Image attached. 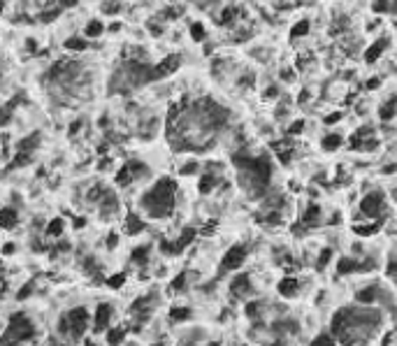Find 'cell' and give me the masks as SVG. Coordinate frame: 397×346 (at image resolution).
I'll return each instance as SVG.
<instances>
[{
	"label": "cell",
	"mask_w": 397,
	"mask_h": 346,
	"mask_svg": "<svg viewBox=\"0 0 397 346\" xmlns=\"http://www.w3.org/2000/svg\"><path fill=\"white\" fill-rule=\"evenodd\" d=\"M383 325V314L376 304L344 307L330 321V332L342 346H367L376 339Z\"/></svg>",
	"instance_id": "cell-1"
},
{
	"label": "cell",
	"mask_w": 397,
	"mask_h": 346,
	"mask_svg": "<svg viewBox=\"0 0 397 346\" xmlns=\"http://www.w3.org/2000/svg\"><path fill=\"white\" fill-rule=\"evenodd\" d=\"M139 207L142 212L153 221H163L170 219L177 209V184L168 177L158 179L139 200Z\"/></svg>",
	"instance_id": "cell-2"
},
{
	"label": "cell",
	"mask_w": 397,
	"mask_h": 346,
	"mask_svg": "<svg viewBox=\"0 0 397 346\" xmlns=\"http://www.w3.org/2000/svg\"><path fill=\"white\" fill-rule=\"evenodd\" d=\"M37 339V325L26 311L10 316L5 330L0 334V346H26Z\"/></svg>",
	"instance_id": "cell-3"
},
{
	"label": "cell",
	"mask_w": 397,
	"mask_h": 346,
	"mask_svg": "<svg viewBox=\"0 0 397 346\" xmlns=\"http://www.w3.org/2000/svg\"><path fill=\"white\" fill-rule=\"evenodd\" d=\"M91 330V311L86 307H74V309L65 311L58 321V334L63 339H70L74 344L84 339Z\"/></svg>",
	"instance_id": "cell-4"
},
{
	"label": "cell",
	"mask_w": 397,
	"mask_h": 346,
	"mask_svg": "<svg viewBox=\"0 0 397 346\" xmlns=\"http://www.w3.org/2000/svg\"><path fill=\"white\" fill-rule=\"evenodd\" d=\"M388 212V200L381 191H369L362 195L360 200V214L362 221H379L383 214Z\"/></svg>",
	"instance_id": "cell-5"
},
{
	"label": "cell",
	"mask_w": 397,
	"mask_h": 346,
	"mask_svg": "<svg viewBox=\"0 0 397 346\" xmlns=\"http://www.w3.org/2000/svg\"><path fill=\"white\" fill-rule=\"evenodd\" d=\"M112 318H114V309H112V304L100 302L96 309L91 311V332L103 334L105 330L112 328Z\"/></svg>",
	"instance_id": "cell-6"
},
{
	"label": "cell",
	"mask_w": 397,
	"mask_h": 346,
	"mask_svg": "<svg viewBox=\"0 0 397 346\" xmlns=\"http://www.w3.org/2000/svg\"><path fill=\"white\" fill-rule=\"evenodd\" d=\"M247 255H249V249L244 244H235V246H230L225 251L221 261V272H237V270L247 263Z\"/></svg>",
	"instance_id": "cell-7"
},
{
	"label": "cell",
	"mask_w": 397,
	"mask_h": 346,
	"mask_svg": "<svg viewBox=\"0 0 397 346\" xmlns=\"http://www.w3.org/2000/svg\"><path fill=\"white\" fill-rule=\"evenodd\" d=\"M253 291V286H251V277L249 274H235L232 277V281H230V293L235 295V298H249Z\"/></svg>",
	"instance_id": "cell-8"
},
{
	"label": "cell",
	"mask_w": 397,
	"mask_h": 346,
	"mask_svg": "<svg viewBox=\"0 0 397 346\" xmlns=\"http://www.w3.org/2000/svg\"><path fill=\"white\" fill-rule=\"evenodd\" d=\"M177 67H179V56H170L165 61H161L156 67H151V79H163L168 77L170 72H175Z\"/></svg>",
	"instance_id": "cell-9"
},
{
	"label": "cell",
	"mask_w": 397,
	"mask_h": 346,
	"mask_svg": "<svg viewBox=\"0 0 397 346\" xmlns=\"http://www.w3.org/2000/svg\"><path fill=\"white\" fill-rule=\"evenodd\" d=\"M123 230H126V235H139V232L146 230V223L137 214H128L126 221H123Z\"/></svg>",
	"instance_id": "cell-10"
},
{
	"label": "cell",
	"mask_w": 397,
	"mask_h": 346,
	"mask_svg": "<svg viewBox=\"0 0 397 346\" xmlns=\"http://www.w3.org/2000/svg\"><path fill=\"white\" fill-rule=\"evenodd\" d=\"M277 291L281 293L283 298H295V295L300 293V281L295 279V277H283V279L279 281Z\"/></svg>",
	"instance_id": "cell-11"
},
{
	"label": "cell",
	"mask_w": 397,
	"mask_h": 346,
	"mask_svg": "<svg viewBox=\"0 0 397 346\" xmlns=\"http://www.w3.org/2000/svg\"><path fill=\"white\" fill-rule=\"evenodd\" d=\"M17 223H19L17 209H12V207H3V209H0V230H12Z\"/></svg>",
	"instance_id": "cell-12"
},
{
	"label": "cell",
	"mask_w": 397,
	"mask_h": 346,
	"mask_svg": "<svg viewBox=\"0 0 397 346\" xmlns=\"http://www.w3.org/2000/svg\"><path fill=\"white\" fill-rule=\"evenodd\" d=\"M126 337H128V332L123 328H109V330H105V341H107V346H123Z\"/></svg>",
	"instance_id": "cell-13"
},
{
	"label": "cell",
	"mask_w": 397,
	"mask_h": 346,
	"mask_svg": "<svg viewBox=\"0 0 397 346\" xmlns=\"http://www.w3.org/2000/svg\"><path fill=\"white\" fill-rule=\"evenodd\" d=\"M63 232H65V221L60 219V216H56V219H51V221L47 223V230H44V235L51 237V239H54V237L58 239V237L63 235Z\"/></svg>",
	"instance_id": "cell-14"
},
{
	"label": "cell",
	"mask_w": 397,
	"mask_h": 346,
	"mask_svg": "<svg viewBox=\"0 0 397 346\" xmlns=\"http://www.w3.org/2000/svg\"><path fill=\"white\" fill-rule=\"evenodd\" d=\"M321 144H323L325 151H335V149H339V146L344 144V135H339V133H330V135H325Z\"/></svg>",
	"instance_id": "cell-15"
},
{
	"label": "cell",
	"mask_w": 397,
	"mask_h": 346,
	"mask_svg": "<svg viewBox=\"0 0 397 346\" xmlns=\"http://www.w3.org/2000/svg\"><path fill=\"white\" fill-rule=\"evenodd\" d=\"M309 346H339V344H337V339L332 337V332H321L313 337Z\"/></svg>",
	"instance_id": "cell-16"
},
{
	"label": "cell",
	"mask_w": 397,
	"mask_h": 346,
	"mask_svg": "<svg viewBox=\"0 0 397 346\" xmlns=\"http://www.w3.org/2000/svg\"><path fill=\"white\" fill-rule=\"evenodd\" d=\"M149 253H151L149 246H137V249L132 251L130 261H132V263H137V265H146V263H149Z\"/></svg>",
	"instance_id": "cell-17"
},
{
	"label": "cell",
	"mask_w": 397,
	"mask_h": 346,
	"mask_svg": "<svg viewBox=\"0 0 397 346\" xmlns=\"http://www.w3.org/2000/svg\"><path fill=\"white\" fill-rule=\"evenodd\" d=\"M188 318H191V309L188 307H175V309L170 311V321H175V323L188 321Z\"/></svg>",
	"instance_id": "cell-18"
},
{
	"label": "cell",
	"mask_w": 397,
	"mask_h": 346,
	"mask_svg": "<svg viewBox=\"0 0 397 346\" xmlns=\"http://www.w3.org/2000/svg\"><path fill=\"white\" fill-rule=\"evenodd\" d=\"M103 31H105V28H103V24H100L98 19L86 24V35H89V37H100V35H103Z\"/></svg>",
	"instance_id": "cell-19"
},
{
	"label": "cell",
	"mask_w": 397,
	"mask_h": 346,
	"mask_svg": "<svg viewBox=\"0 0 397 346\" xmlns=\"http://www.w3.org/2000/svg\"><path fill=\"white\" fill-rule=\"evenodd\" d=\"M65 47L70 49V51H84V49H86V42L82 40V37H70V40L65 42Z\"/></svg>",
	"instance_id": "cell-20"
},
{
	"label": "cell",
	"mask_w": 397,
	"mask_h": 346,
	"mask_svg": "<svg viewBox=\"0 0 397 346\" xmlns=\"http://www.w3.org/2000/svg\"><path fill=\"white\" fill-rule=\"evenodd\" d=\"M33 291H35V281H28V284L21 288V291H17V300H26L33 295Z\"/></svg>",
	"instance_id": "cell-21"
},
{
	"label": "cell",
	"mask_w": 397,
	"mask_h": 346,
	"mask_svg": "<svg viewBox=\"0 0 397 346\" xmlns=\"http://www.w3.org/2000/svg\"><path fill=\"white\" fill-rule=\"evenodd\" d=\"M126 284V274H114V277H107V286L109 288H121Z\"/></svg>",
	"instance_id": "cell-22"
},
{
	"label": "cell",
	"mask_w": 397,
	"mask_h": 346,
	"mask_svg": "<svg viewBox=\"0 0 397 346\" xmlns=\"http://www.w3.org/2000/svg\"><path fill=\"white\" fill-rule=\"evenodd\" d=\"M198 170H200V165L195 163V160H188V163H184V165H181V167H179V172H181V175H195V172H198Z\"/></svg>",
	"instance_id": "cell-23"
},
{
	"label": "cell",
	"mask_w": 397,
	"mask_h": 346,
	"mask_svg": "<svg viewBox=\"0 0 397 346\" xmlns=\"http://www.w3.org/2000/svg\"><path fill=\"white\" fill-rule=\"evenodd\" d=\"M191 35L195 37V40H202V37H205V31H202V26H200V24H193Z\"/></svg>",
	"instance_id": "cell-24"
},
{
	"label": "cell",
	"mask_w": 397,
	"mask_h": 346,
	"mask_svg": "<svg viewBox=\"0 0 397 346\" xmlns=\"http://www.w3.org/2000/svg\"><path fill=\"white\" fill-rule=\"evenodd\" d=\"M116 244H119V237H116V235H109V237H107V249H114Z\"/></svg>",
	"instance_id": "cell-25"
},
{
	"label": "cell",
	"mask_w": 397,
	"mask_h": 346,
	"mask_svg": "<svg viewBox=\"0 0 397 346\" xmlns=\"http://www.w3.org/2000/svg\"><path fill=\"white\" fill-rule=\"evenodd\" d=\"M14 253V244H5L3 246V255H12Z\"/></svg>",
	"instance_id": "cell-26"
},
{
	"label": "cell",
	"mask_w": 397,
	"mask_h": 346,
	"mask_svg": "<svg viewBox=\"0 0 397 346\" xmlns=\"http://www.w3.org/2000/svg\"><path fill=\"white\" fill-rule=\"evenodd\" d=\"M77 5V0H60V7H72Z\"/></svg>",
	"instance_id": "cell-27"
},
{
	"label": "cell",
	"mask_w": 397,
	"mask_h": 346,
	"mask_svg": "<svg viewBox=\"0 0 397 346\" xmlns=\"http://www.w3.org/2000/svg\"><path fill=\"white\" fill-rule=\"evenodd\" d=\"M0 279H3V265H0Z\"/></svg>",
	"instance_id": "cell-28"
}]
</instances>
